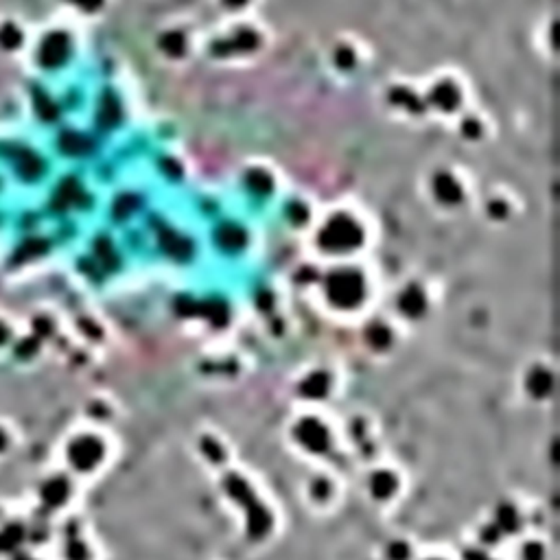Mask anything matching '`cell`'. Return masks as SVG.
Listing matches in <instances>:
<instances>
[{
    "mask_svg": "<svg viewBox=\"0 0 560 560\" xmlns=\"http://www.w3.org/2000/svg\"><path fill=\"white\" fill-rule=\"evenodd\" d=\"M33 42V33L29 25L15 13L0 15V57L20 59L29 53Z\"/></svg>",
    "mask_w": 560,
    "mask_h": 560,
    "instance_id": "6da1fadb",
    "label": "cell"
}]
</instances>
